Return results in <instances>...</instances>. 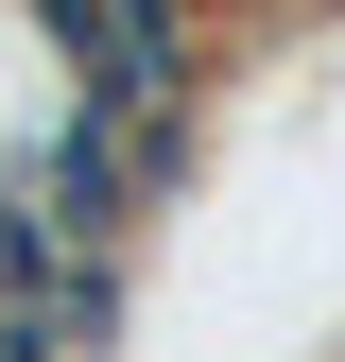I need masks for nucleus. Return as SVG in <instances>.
Returning a JSON list of instances; mask_svg holds the SVG:
<instances>
[{
    "label": "nucleus",
    "instance_id": "nucleus-1",
    "mask_svg": "<svg viewBox=\"0 0 345 362\" xmlns=\"http://www.w3.org/2000/svg\"><path fill=\"white\" fill-rule=\"evenodd\" d=\"M86 156V86H69V35L52 0H0V190H35V173Z\"/></svg>",
    "mask_w": 345,
    "mask_h": 362
}]
</instances>
